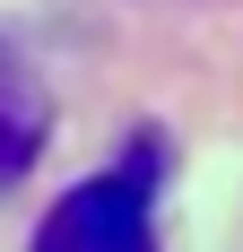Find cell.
<instances>
[{"mask_svg": "<svg viewBox=\"0 0 243 252\" xmlns=\"http://www.w3.org/2000/svg\"><path fill=\"white\" fill-rule=\"evenodd\" d=\"M44 130H52V104H44V87L0 52V191L44 157Z\"/></svg>", "mask_w": 243, "mask_h": 252, "instance_id": "cell-2", "label": "cell"}, {"mask_svg": "<svg viewBox=\"0 0 243 252\" xmlns=\"http://www.w3.org/2000/svg\"><path fill=\"white\" fill-rule=\"evenodd\" d=\"M156 183H165V139H130L104 174L70 183L44 209L26 252H156Z\"/></svg>", "mask_w": 243, "mask_h": 252, "instance_id": "cell-1", "label": "cell"}]
</instances>
